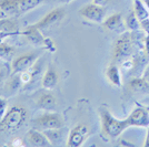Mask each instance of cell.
<instances>
[{"mask_svg": "<svg viewBox=\"0 0 149 147\" xmlns=\"http://www.w3.org/2000/svg\"><path fill=\"white\" fill-rule=\"evenodd\" d=\"M26 146H32V147H46V146H52L47 136L45 135L44 132L39 129L32 128L27 132L24 141Z\"/></svg>", "mask_w": 149, "mask_h": 147, "instance_id": "8", "label": "cell"}, {"mask_svg": "<svg viewBox=\"0 0 149 147\" xmlns=\"http://www.w3.org/2000/svg\"><path fill=\"white\" fill-rule=\"evenodd\" d=\"M20 36H26L30 42L35 43V44H45L46 39H47L42 36V33L40 32V29H38L33 25L26 28L25 31L20 32Z\"/></svg>", "mask_w": 149, "mask_h": 147, "instance_id": "12", "label": "cell"}, {"mask_svg": "<svg viewBox=\"0 0 149 147\" xmlns=\"http://www.w3.org/2000/svg\"><path fill=\"white\" fill-rule=\"evenodd\" d=\"M125 23H126L127 29H129L132 32L141 29V27H140V20L138 19V17L136 16V13H135L134 10H131L130 12L128 13V16L126 17V20H125Z\"/></svg>", "mask_w": 149, "mask_h": 147, "instance_id": "21", "label": "cell"}, {"mask_svg": "<svg viewBox=\"0 0 149 147\" xmlns=\"http://www.w3.org/2000/svg\"><path fill=\"white\" fill-rule=\"evenodd\" d=\"M147 109H148V111H149V107H147Z\"/></svg>", "mask_w": 149, "mask_h": 147, "instance_id": "34", "label": "cell"}, {"mask_svg": "<svg viewBox=\"0 0 149 147\" xmlns=\"http://www.w3.org/2000/svg\"><path fill=\"white\" fill-rule=\"evenodd\" d=\"M143 2L146 3V6H147V8L149 9V0H143Z\"/></svg>", "mask_w": 149, "mask_h": 147, "instance_id": "33", "label": "cell"}, {"mask_svg": "<svg viewBox=\"0 0 149 147\" xmlns=\"http://www.w3.org/2000/svg\"><path fill=\"white\" fill-rule=\"evenodd\" d=\"M106 78L112 85L120 87L123 85V78L120 74V70L116 64H110L106 70Z\"/></svg>", "mask_w": 149, "mask_h": 147, "instance_id": "14", "label": "cell"}, {"mask_svg": "<svg viewBox=\"0 0 149 147\" xmlns=\"http://www.w3.org/2000/svg\"><path fill=\"white\" fill-rule=\"evenodd\" d=\"M0 8L7 17H13L20 13L18 0H0Z\"/></svg>", "mask_w": 149, "mask_h": 147, "instance_id": "16", "label": "cell"}, {"mask_svg": "<svg viewBox=\"0 0 149 147\" xmlns=\"http://www.w3.org/2000/svg\"><path fill=\"white\" fill-rule=\"evenodd\" d=\"M79 14L95 23H102L106 19V10L104 6L96 5L93 2L81 8L79 10Z\"/></svg>", "mask_w": 149, "mask_h": 147, "instance_id": "5", "label": "cell"}, {"mask_svg": "<svg viewBox=\"0 0 149 147\" xmlns=\"http://www.w3.org/2000/svg\"><path fill=\"white\" fill-rule=\"evenodd\" d=\"M109 2V0H93V3L99 5V6H106Z\"/></svg>", "mask_w": 149, "mask_h": 147, "instance_id": "28", "label": "cell"}, {"mask_svg": "<svg viewBox=\"0 0 149 147\" xmlns=\"http://www.w3.org/2000/svg\"><path fill=\"white\" fill-rule=\"evenodd\" d=\"M134 53V39L130 32L120 34L113 45V58L116 61H125Z\"/></svg>", "mask_w": 149, "mask_h": 147, "instance_id": "3", "label": "cell"}, {"mask_svg": "<svg viewBox=\"0 0 149 147\" xmlns=\"http://www.w3.org/2000/svg\"><path fill=\"white\" fill-rule=\"evenodd\" d=\"M36 60H37V55L35 53H26L21 56H18L13 62V73H22L26 71H29Z\"/></svg>", "mask_w": 149, "mask_h": 147, "instance_id": "9", "label": "cell"}, {"mask_svg": "<svg viewBox=\"0 0 149 147\" xmlns=\"http://www.w3.org/2000/svg\"><path fill=\"white\" fill-rule=\"evenodd\" d=\"M65 131L66 129L63 127H60V128L47 129V131H44V133L51 143V145L57 146V145H61L65 141V138H66L65 137Z\"/></svg>", "mask_w": 149, "mask_h": 147, "instance_id": "13", "label": "cell"}, {"mask_svg": "<svg viewBox=\"0 0 149 147\" xmlns=\"http://www.w3.org/2000/svg\"><path fill=\"white\" fill-rule=\"evenodd\" d=\"M143 78L149 83V64H147V67H146V69H145V71H143Z\"/></svg>", "mask_w": 149, "mask_h": 147, "instance_id": "26", "label": "cell"}, {"mask_svg": "<svg viewBox=\"0 0 149 147\" xmlns=\"http://www.w3.org/2000/svg\"><path fill=\"white\" fill-rule=\"evenodd\" d=\"M100 123H101V133L108 139H116L129 128L128 120H118L110 113V111L105 106H100L98 109Z\"/></svg>", "mask_w": 149, "mask_h": 147, "instance_id": "1", "label": "cell"}, {"mask_svg": "<svg viewBox=\"0 0 149 147\" xmlns=\"http://www.w3.org/2000/svg\"><path fill=\"white\" fill-rule=\"evenodd\" d=\"M143 145L146 147H149V127H148V132H147V135H146V139H145Z\"/></svg>", "mask_w": 149, "mask_h": 147, "instance_id": "30", "label": "cell"}, {"mask_svg": "<svg viewBox=\"0 0 149 147\" xmlns=\"http://www.w3.org/2000/svg\"><path fill=\"white\" fill-rule=\"evenodd\" d=\"M140 27H141V30L146 32V34H149V18L140 21Z\"/></svg>", "mask_w": 149, "mask_h": 147, "instance_id": "25", "label": "cell"}, {"mask_svg": "<svg viewBox=\"0 0 149 147\" xmlns=\"http://www.w3.org/2000/svg\"><path fill=\"white\" fill-rule=\"evenodd\" d=\"M5 18H8V17H7V14L2 11L1 8H0V20H1V19H5Z\"/></svg>", "mask_w": 149, "mask_h": 147, "instance_id": "32", "label": "cell"}, {"mask_svg": "<svg viewBox=\"0 0 149 147\" xmlns=\"http://www.w3.org/2000/svg\"><path fill=\"white\" fill-rule=\"evenodd\" d=\"M0 31L6 32V33L20 34V32L18 31V25L16 23V21L15 20H10V19L8 18L0 20Z\"/></svg>", "mask_w": 149, "mask_h": 147, "instance_id": "20", "label": "cell"}, {"mask_svg": "<svg viewBox=\"0 0 149 147\" xmlns=\"http://www.w3.org/2000/svg\"><path fill=\"white\" fill-rule=\"evenodd\" d=\"M89 135V128L85 124H78L69 132L67 146L68 147H79L87 139Z\"/></svg>", "mask_w": 149, "mask_h": 147, "instance_id": "7", "label": "cell"}, {"mask_svg": "<svg viewBox=\"0 0 149 147\" xmlns=\"http://www.w3.org/2000/svg\"><path fill=\"white\" fill-rule=\"evenodd\" d=\"M10 36H16V33H6V32L0 31V42H1V40H2L3 38L10 37Z\"/></svg>", "mask_w": 149, "mask_h": 147, "instance_id": "29", "label": "cell"}, {"mask_svg": "<svg viewBox=\"0 0 149 147\" xmlns=\"http://www.w3.org/2000/svg\"><path fill=\"white\" fill-rule=\"evenodd\" d=\"M0 79H1V76H0Z\"/></svg>", "mask_w": 149, "mask_h": 147, "instance_id": "35", "label": "cell"}, {"mask_svg": "<svg viewBox=\"0 0 149 147\" xmlns=\"http://www.w3.org/2000/svg\"><path fill=\"white\" fill-rule=\"evenodd\" d=\"M102 25L108 30L113 31V32L119 33V34L126 32V29H127L126 23H125V21L123 20L121 13H113L111 16H109L108 18H106L104 20Z\"/></svg>", "mask_w": 149, "mask_h": 147, "instance_id": "11", "label": "cell"}, {"mask_svg": "<svg viewBox=\"0 0 149 147\" xmlns=\"http://www.w3.org/2000/svg\"><path fill=\"white\" fill-rule=\"evenodd\" d=\"M129 126L136 127H149V111L141 105L136 106L127 117Z\"/></svg>", "mask_w": 149, "mask_h": 147, "instance_id": "6", "label": "cell"}, {"mask_svg": "<svg viewBox=\"0 0 149 147\" xmlns=\"http://www.w3.org/2000/svg\"><path fill=\"white\" fill-rule=\"evenodd\" d=\"M57 100L54 94L51 93H44L38 98V106L45 111H51L56 107Z\"/></svg>", "mask_w": 149, "mask_h": 147, "instance_id": "15", "label": "cell"}, {"mask_svg": "<svg viewBox=\"0 0 149 147\" xmlns=\"http://www.w3.org/2000/svg\"><path fill=\"white\" fill-rule=\"evenodd\" d=\"M145 49H146L147 55H149V34H147L145 38Z\"/></svg>", "mask_w": 149, "mask_h": 147, "instance_id": "27", "label": "cell"}, {"mask_svg": "<svg viewBox=\"0 0 149 147\" xmlns=\"http://www.w3.org/2000/svg\"><path fill=\"white\" fill-rule=\"evenodd\" d=\"M129 86L134 92H143L148 93L149 92V83L147 81L141 78H135L129 82Z\"/></svg>", "mask_w": 149, "mask_h": 147, "instance_id": "18", "label": "cell"}, {"mask_svg": "<svg viewBox=\"0 0 149 147\" xmlns=\"http://www.w3.org/2000/svg\"><path fill=\"white\" fill-rule=\"evenodd\" d=\"M13 53V48L8 45L6 43H1L0 42V59L1 58H6Z\"/></svg>", "mask_w": 149, "mask_h": 147, "instance_id": "23", "label": "cell"}, {"mask_svg": "<svg viewBox=\"0 0 149 147\" xmlns=\"http://www.w3.org/2000/svg\"><path fill=\"white\" fill-rule=\"evenodd\" d=\"M132 10L135 11L136 16L140 21L149 18V9L147 8L146 3L141 0H134V7Z\"/></svg>", "mask_w": 149, "mask_h": 147, "instance_id": "17", "label": "cell"}, {"mask_svg": "<svg viewBox=\"0 0 149 147\" xmlns=\"http://www.w3.org/2000/svg\"><path fill=\"white\" fill-rule=\"evenodd\" d=\"M28 112L25 107L13 106L7 112L5 117L0 122L1 132H16L18 131L27 121Z\"/></svg>", "mask_w": 149, "mask_h": 147, "instance_id": "2", "label": "cell"}, {"mask_svg": "<svg viewBox=\"0 0 149 147\" xmlns=\"http://www.w3.org/2000/svg\"><path fill=\"white\" fill-rule=\"evenodd\" d=\"M50 1H56V2H61V3H69L72 0H50Z\"/></svg>", "mask_w": 149, "mask_h": 147, "instance_id": "31", "label": "cell"}, {"mask_svg": "<svg viewBox=\"0 0 149 147\" xmlns=\"http://www.w3.org/2000/svg\"><path fill=\"white\" fill-rule=\"evenodd\" d=\"M63 16H65V11L60 9V8H58V9H54L52 11H50L46 17L41 19L38 23L36 25H32L33 27H36L38 29H47V28H50L51 25H56L58 22H60L63 18Z\"/></svg>", "mask_w": 149, "mask_h": 147, "instance_id": "10", "label": "cell"}, {"mask_svg": "<svg viewBox=\"0 0 149 147\" xmlns=\"http://www.w3.org/2000/svg\"><path fill=\"white\" fill-rule=\"evenodd\" d=\"M8 112V101L5 98H0V122Z\"/></svg>", "mask_w": 149, "mask_h": 147, "instance_id": "24", "label": "cell"}, {"mask_svg": "<svg viewBox=\"0 0 149 147\" xmlns=\"http://www.w3.org/2000/svg\"><path fill=\"white\" fill-rule=\"evenodd\" d=\"M42 1H45V0H18L20 13H25L27 11H30L32 9H35Z\"/></svg>", "mask_w": 149, "mask_h": 147, "instance_id": "22", "label": "cell"}, {"mask_svg": "<svg viewBox=\"0 0 149 147\" xmlns=\"http://www.w3.org/2000/svg\"><path fill=\"white\" fill-rule=\"evenodd\" d=\"M58 83V75L54 70H48L42 78V86L47 90H52Z\"/></svg>", "mask_w": 149, "mask_h": 147, "instance_id": "19", "label": "cell"}, {"mask_svg": "<svg viewBox=\"0 0 149 147\" xmlns=\"http://www.w3.org/2000/svg\"><path fill=\"white\" fill-rule=\"evenodd\" d=\"M33 128L39 129L41 132L47 131V129L60 128L63 127V120L58 113H52V112H47L42 115L38 116L32 121Z\"/></svg>", "mask_w": 149, "mask_h": 147, "instance_id": "4", "label": "cell"}]
</instances>
